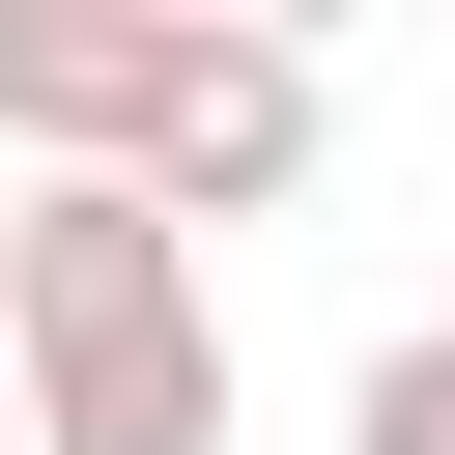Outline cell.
Listing matches in <instances>:
<instances>
[{
	"mask_svg": "<svg viewBox=\"0 0 455 455\" xmlns=\"http://www.w3.org/2000/svg\"><path fill=\"white\" fill-rule=\"evenodd\" d=\"M341 455H455V313H398V341L341 370Z\"/></svg>",
	"mask_w": 455,
	"mask_h": 455,
	"instance_id": "4",
	"label": "cell"
},
{
	"mask_svg": "<svg viewBox=\"0 0 455 455\" xmlns=\"http://www.w3.org/2000/svg\"><path fill=\"white\" fill-rule=\"evenodd\" d=\"M0 228H28V199H0Z\"/></svg>",
	"mask_w": 455,
	"mask_h": 455,
	"instance_id": "6",
	"label": "cell"
},
{
	"mask_svg": "<svg viewBox=\"0 0 455 455\" xmlns=\"http://www.w3.org/2000/svg\"><path fill=\"white\" fill-rule=\"evenodd\" d=\"M199 85V0H0V199L28 171H142Z\"/></svg>",
	"mask_w": 455,
	"mask_h": 455,
	"instance_id": "2",
	"label": "cell"
},
{
	"mask_svg": "<svg viewBox=\"0 0 455 455\" xmlns=\"http://www.w3.org/2000/svg\"><path fill=\"white\" fill-rule=\"evenodd\" d=\"M0 370H28V455H228V256L142 171H28Z\"/></svg>",
	"mask_w": 455,
	"mask_h": 455,
	"instance_id": "1",
	"label": "cell"
},
{
	"mask_svg": "<svg viewBox=\"0 0 455 455\" xmlns=\"http://www.w3.org/2000/svg\"><path fill=\"white\" fill-rule=\"evenodd\" d=\"M313 142H341L313 28H199V85H171V142H142V199H171V228H256V199H313Z\"/></svg>",
	"mask_w": 455,
	"mask_h": 455,
	"instance_id": "3",
	"label": "cell"
},
{
	"mask_svg": "<svg viewBox=\"0 0 455 455\" xmlns=\"http://www.w3.org/2000/svg\"><path fill=\"white\" fill-rule=\"evenodd\" d=\"M0 455H28V370H0Z\"/></svg>",
	"mask_w": 455,
	"mask_h": 455,
	"instance_id": "5",
	"label": "cell"
}]
</instances>
